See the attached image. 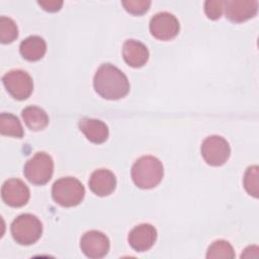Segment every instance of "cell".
<instances>
[{
	"label": "cell",
	"mask_w": 259,
	"mask_h": 259,
	"mask_svg": "<svg viewBox=\"0 0 259 259\" xmlns=\"http://www.w3.org/2000/svg\"><path fill=\"white\" fill-rule=\"evenodd\" d=\"M0 133L4 136L22 138L23 128L19 119L11 113H1L0 115Z\"/></svg>",
	"instance_id": "cell-18"
},
{
	"label": "cell",
	"mask_w": 259,
	"mask_h": 259,
	"mask_svg": "<svg viewBox=\"0 0 259 259\" xmlns=\"http://www.w3.org/2000/svg\"><path fill=\"white\" fill-rule=\"evenodd\" d=\"M122 57L128 66L140 68L148 62L149 51L141 41L127 39L122 47Z\"/></svg>",
	"instance_id": "cell-14"
},
{
	"label": "cell",
	"mask_w": 259,
	"mask_h": 259,
	"mask_svg": "<svg viewBox=\"0 0 259 259\" xmlns=\"http://www.w3.org/2000/svg\"><path fill=\"white\" fill-rule=\"evenodd\" d=\"M79 128L85 137L94 144L104 143L109 134L107 125L103 121L94 118H81L79 120Z\"/></svg>",
	"instance_id": "cell-15"
},
{
	"label": "cell",
	"mask_w": 259,
	"mask_h": 259,
	"mask_svg": "<svg viewBox=\"0 0 259 259\" xmlns=\"http://www.w3.org/2000/svg\"><path fill=\"white\" fill-rule=\"evenodd\" d=\"M85 188L83 184L74 177H63L57 180L52 188L54 200L65 207L78 205L84 198Z\"/></svg>",
	"instance_id": "cell-3"
},
{
	"label": "cell",
	"mask_w": 259,
	"mask_h": 259,
	"mask_svg": "<svg viewBox=\"0 0 259 259\" xmlns=\"http://www.w3.org/2000/svg\"><path fill=\"white\" fill-rule=\"evenodd\" d=\"M93 86L97 94L109 100H117L124 97L130 91V83L126 76L111 64H102L96 71Z\"/></svg>",
	"instance_id": "cell-1"
},
{
	"label": "cell",
	"mask_w": 259,
	"mask_h": 259,
	"mask_svg": "<svg viewBox=\"0 0 259 259\" xmlns=\"http://www.w3.org/2000/svg\"><path fill=\"white\" fill-rule=\"evenodd\" d=\"M164 175V168L159 159L154 156L139 158L132 168L134 183L142 189H150L157 186Z\"/></svg>",
	"instance_id": "cell-2"
},
{
	"label": "cell",
	"mask_w": 259,
	"mask_h": 259,
	"mask_svg": "<svg viewBox=\"0 0 259 259\" xmlns=\"http://www.w3.org/2000/svg\"><path fill=\"white\" fill-rule=\"evenodd\" d=\"M224 10V1L222 0H207L204 3V12L209 19H219Z\"/></svg>",
	"instance_id": "cell-23"
},
{
	"label": "cell",
	"mask_w": 259,
	"mask_h": 259,
	"mask_svg": "<svg viewBox=\"0 0 259 259\" xmlns=\"http://www.w3.org/2000/svg\"><path fill=\"white\" fill-rule=\"evenodd\" d=\"M156 239L157 231L150 224H141L135 227L127 238L131 247L138 252L149 250L156 242Z\"/></svg>",
	"instance_id": "cell-12"
},
{
	"label": "cell",
	"mask_w": 259,
	"mask_h": 259,
	"mask_svg": "<svg viewBox=\"0 0 259 259\" xmlns=\"http://www.w3.org/2000/svg\"><path fill=\"white\" fill-rule=\"evenodd\" d=\"M226 17L236 23L246 21L254 17L258 10L256 0H230L224 2Z\"/></svg>",
	"instance_id": "cell-11"
},
{
	"label": "cell",
	"mask_w": 259,
	"mask_h": 259,
	"mask_svg": "<svg viewBox=\"0 0 259 259\" xmlns=\"http://www.w3.org/2000/svg\"><path fill=\"white\" fill-rule=\"evenodd\" d=\"M39 6L42 7L44 10L49 12H56L61 9L63 2L57 1V0H49V1H38L37 2Z\"/></svg>",
	"instance_id": "cell-24"
},
{
	"label": "cell",
	"mask_w": 259,
	"mask_h": 259,
	"mask_svg": "<svg viewBox=\"0 0 259 259\" xmlns=\"http://www.w3.org/2000/svg\"><path fill=\"white\" fill-rule=\"evenodd\" d=\"M180 29L178 19L169 12H160L152 17L150 31L152 35L160 40L174 38Z\"/></svg>",
	"instance_id": "cell-8"
},
{
	"label": "cell",
	"mask_w": 259,
	"mask_h": 259,
	"mask_svg": "<svg viewBox=\"0 0 259 259\" xmlns=\"http://www.w3.org/2000/svg\"><path fill=\"white\" fill-rule=\"evenodd\" d=\"M82 252L89 258L98 259L104 257L109 251L108 238L99 231L86 232L80 241Z\"/></svg>",
	"instance_id": "cell-9"
},
{
	"label": "cell",
	"mask_w": 259,
	"mask_h": 259,
	"mask_svg": "<svg viewBox=\"0 0 259 259\" xmlns=\"http://www.w3.org/2000/svg\"><path fill=\"white\" fill-rule=\"evenodd\" d=\"M235 251L232 245L225 240L214 241L207 249L206 258L208 259H233Z\"/></svg>",
	"instance_id": "cell-19"
},
{
	"label": "cell",
	"mask_w": 259,
	"mask_h": 259,
	"mask_svg": "<svg viewBox=\"0 0 259 259\" xmlns=\"http://www.w3.org/2000/svg\"><path fill=\"white\" fill-rule=\"evenodd\" d=\"M201 155L210 166H222L230 157L231 148L227 140L220 136L207 137L201 144Z\"/></svg>",
	"instance_id": "cell-7"
},
{
	"label": "cell",
	"mask_w": 259,
	"mask_h": 259,
	"mask_svg": "<svg viewBox=\"0 0 259 259\" xmlns=\"http://www.w3.org/2000/svg\"><path fill=\"white\" fill-rule=\"evenodd\" d=\"M259 168L258 166L249 167L244 175V187L246 191L254 196L258 197L259 194Z\"/></svg>",
	"instance_id": "cell-21"
},
{
	"label": "cell",
	"mask_w": 259,
	"mask_h": 259,
	"mask_svg": "<svg viewBox=\"0 0 259 259\" xmlns=\"http://www.w3.org/2000/svg\"><path fill=\"white\" fill-rule=\"evenodd\" d=\"M122 5L127 12L134 15H142L146 13L151 5V1L146 0H125Z\"/></svg>",
	"instance_id": "cell-22"
},
{
	"label": "cell",
	"mask_w": 259,
	"mask_h": 259,
	"mask_svg": "<svg viewBox=\"0 0 259 259\" xmlns=\"http://www.w3.org/2000/svg\"><path fill=\"white\" fill-rule=\"evenodd\" d=\"M21 114L25 124L31 131H41L49 124V116L40 107L27 106L22 110Z\"/></svg>",
	"instance_id": "cell-17"
},
{
	"label": "cell",
	"mask_w": 259,
	"mask_h": 259,
	"mask_svg": "<svg viewBox=\"0 0 259 259\" xmlns=\"http://www.w3.org/2000/svg\"><path fill=\"white\" fill-rule=\"evenodd\" d=\"M42 225L33 214L23 213L18 215L11 224V235L20 245H31L41 236Z\"/></svg>",
	"instance_id": "cell-4"
},
{
	"label": "cell",
	"mask_w": 259,
	"mask_h": 259,
	"mask_svg": "<svg viewBox=\"0 0 259 259\" xmlns=\"http://www.w3.org/2000/svg\"><path fill=\"white\" fill-rule=\"evenodd\" d=\"M1 196L6 204L12 207H20L27 203L30 193L24 182L19 179L12 178L3 183Z\"/></svg>",
	"instance_id": "cell-10"
},
{
	"label": "cell",
	"mask_w": 259,
	"mask_h": 259,
	"mask_svg": "<svg viewBox=\"0 0 259 259\" xmlns=\"http://www.w3.org/2000/svg\"><path fill=\"white\" fill-rule=\"evenodd\" d=\"M19 51L21 56L30 62L40 60L47 52L45 39L38 35H31L21 41Z\"/></svg>",
	"instance_id": "cell-16"
},
{
	"label": "cell",
	"mask_w": 259,
	"mask_h": 259,
	"mask_svg": "<svg viewBox=\"0 0 259 259\" xmlns=\"http://www.w3.org/2000/svg\"><path fill=\"white\" fill-rule=\"evenodd\" d=\"M54 172L52 157L45 152H37L24 165L23 173L26 179L34 185L48 183Z\"/></svg>",
	"instance_id": "cell-5"
},
{
	"label": "cell",
	"mask_w": 259,
	"mask_h": 259,
	"mask_svg": "<svg viewBox=\"0 0 259 259\" xmlns=\"http://www.w3.org/2000/svg\"><path fill=\"white\" fill-rule=\"evenodd\" d=\"M7 92L16 100L28 98L33 90V81L28 73L22 70H12L2 77Z\"/></svg>",
	"instance_id": "cell-6"
},
{
	"label": "cell",
	"mask_w": 259,
	"mask_h": 259,
	"mask_svg": "<svg viewBox=\"0 0 259 259\" xmlns=\"http://www.w3.org/2000/svg\"><path fill=\"white\" fill-rule=\"evenodd\" d=\"M116 186V178L108 169H98L89 178V187L98 196H107L113 192Z\"/></svg>",
	"instance_id": "cell-13"
},
{
	"label": "cell",
	"mask_w": 259,
	"mask_h": 259,
	"mask_svg": "<svg viewBox=\"0 0 259 259\" xmlns=\"http://www.w3.org/2000/svg\"><path fill=\"white\" fill-rule=\"evenodd\" d=\"M18 36L16 23L9 17H0V40L2 44H10Z\"/></svg>",
	"instance_id": "cell-20"
}]
</instances>
